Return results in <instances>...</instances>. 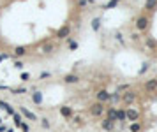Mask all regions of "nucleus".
Returning <instances> with one entry per match:
<instances>
[{
	"mask_svg": "<svg viewBox=\"0 0 157 132\" xmlns=\"http://www.w3.org/2000/svg\"><path fill=\"white\" fill-rule=\"evenodd\" d=\"M90 0H0V62L11 49L25 48L27 58L51 56L62 44L76 49L74 35Z\"/></svg>",
	"mask_w": 157,
	"mask_h": 132,
	"instance_id": "1",
	"label": "nucleus"
},
{
	"mask_svg": "<svg viewBox=\"0 0 157 132\" xmlns=\"http://www.w3.org/2000/svg\"><path fill=\"white\" fill-rule=\"evenodd\" d=\"M127 37L136 48L157 58V0H145Z\"/></svg>",
	"mask_w": 157,
	"mask_h": 132,
	"instance_id": "2",
	"label": "nucleus"
},
{
	"mask_svg": "<svg viewBox=\"0 0 157 132\" xmlns=\"http://www.w3.org/2000/svg\"><path fill=\"white\" fill-rule=\"evenodd\" d=\"M90 113H92L94 116H101V115L104 113V106H102V102H97V104H94V106L90 107Z\"/></svg>",
	"mask_w": 157,
	"mask_h": 132,
	"instance_id": "3",
	"label": "nucleus"
},
{
	"mask_svg": "<svg viewBox=\"0 0 157 132\" xmlns=\"http://www.w3.org/2000/svg\"><path fill=\"white\" fill-rule=\"evenodd\" d=\"M157 88V78H154V79H148L145 83V90L146 92H154V90Z\"/></svg>",
	"mask_w": 157,
	"mask_h": 132,
	"instance_id": "4",
	"label": "nucleus"
},
{
	"mask_svg": "<svg viewBox=\"0 0 157 132\" xmlns=\"http://www.w3.org/2000/svg\"><path fill=\"white\" fill-rule=\"evenodd\" d=\"M125 118L131 120V121H136V120L140 118V113H138L136 109H127V113H125Z\"/></svg>",
	"mask_w": 157,
	"mask_h": 132,
	"instance_id": "5",
	"label": "nucleus"
},
{
	"mask_svg": "<svg viewBox=\"0 0 157 132\" xmlns=\"http://www.w3.org/2000/svg\"><path fill=\"white\" fill-rule=\"evenodd\" d=\"M97 100L99 102H106V100H110V94L106 92V90H101V92L97 94Z\"/></svg>",
	"mask_w": 157,
	"mask_h": 132,
	"instance_id": "6",
	"label": "nucleus"
},
{
	"mask_svg": "<svg viewBox=\"0 0 157 132\" xmlns=\"http://www.w3.org/2000/svg\"><path fill=\"white\" fill-rule=\"evenodd\" d=\"M113 127H115V121H113V120L106 118V120L102 121V129H104V130H113Z\"/></svg>",
	"mask_w": 157,
	"mask_h": 132,
	"instance_id": "7",
	"label": "nucleus"
},
{
	"mask_svg": "<svg viewBox=\"0 0 157 132\" xmlns=\"http://www.w3.org/2000/svg\"><path fill=\"white\" fill-rule=\"evenodd\" d=\"M19 111H21V113L25 115V118H28V120H32V121L35 120V115L32 113V111H28L27 107H19Z\"/></svg>",
	"mask_w": 157,
	"mask_h": 132,
	"instance_id": "8",
	"label": "nucleus"
},
{
	"mask_svg": "<svg viewBox=\"0 0 157 132\" xmlns=\"http://www.w3.org/2000/svg\"><path fill=\"white\" fill-rule=\"evenodd\" d=\"M60 113H62V116L69 118V116L72 115V109H71V107H67V106H64V107H60Z\"/></svg>",
	"mask_w": 157,
	"mask_h": 132,
	"instance_id": "9",
	"label": "nucleus"
},
{
	"mask_svg": "<svg viewBox=\"0 0 157 132\" xmlns=\"http://www.w3.org/2000/svg\"><path fill=\"white\" fill-rule=\"evenodd\" d=\"M134 99H136V95H134V92H127V94H125V95H124V102H127V104H129V102H132V100H134Z\"/></svg>",
	"mask_w": 157,
	"mask_h": 132,
	"instance_id": "10",
	"label": "nucleus"
},
{
	"mask_svg": "<svg viewBox=\"0 0 157 132\" xmlns=\"http://www.w3.org/2000/svg\"><path fill=\"white\" fill-rule=\"evenodd\" d=\"M64 81H65V83H78V76L76 74H67Z\"/></svg>",
	"mask_w": 157,
	"mask_h": 132,
	"instance_id": "11",
	"label": "nucleus"
},
{
	"mask_svg": "<svg viewBox=\"0 0 157 132\" xmlns=\"http://www.w3.org/2000/svg\"><path fill=\"white\" fill-rule=\"evenodd\" d=\"M32 100L35 104H41V100H43V95H41V92H35V94H32Z\"/></svg>",
	"mask_w": 157,
	"mask_h": 132,
	"instance_id": "12",
	"label": "nucleus"
},
{
	"mask_svg": "<svg viewBox=\"0 0 157 132\" xmlns=\"http://www.w3.org/2000/svg\"><path fill=\"white\" fill-rule=\"evenodd\" d=\"M13 118H14V123H16L18 127L21 125V121H23V120H21V116H19V113H13Z\"/></svg>",
	"mask_w": 157,
	"mask_h": 132,
	"instance_id": "13",
	"label": "nucleus"
},
{
	"mask_svg": "<svg viewBox=\"0 0 157 132\" xmlns=\"http://www.w3.org/2000/svg\"><path fill=\"white\" fill-rule=\"evenodd\" d=\"M108 118L113 120V121L117 120V109H110V111H108Z\"/></svg>",
	"mask_w": 157,
	"mask_h": 132,
	"instance_id": "14",
	"label": "nucleus"
},
{
	"mask_svg": "<svg viewBox=\"0 0 157 132\" xmlns=\"http://www.w3.org/2000/svg\"><path fill=\"white\" fill-rule=\"evenodd\" d=\"M117 120L125 121V111H117Z\"/></svg>",
	"mask_w": 157,
	"mask_h": 132,
	"instance_id": "15",
	"label": "nucleus"
},
{
	"mask_svg": "<svg viewBox=\"0 0 157 132\" xmlns=\"http://www.w3.org/2000/svg\"><path fill=\"white\" fill-rule=\"evenodd\" d=\"M131 132H140V123H136V121H134V123L131 125Z\"/></svg>",
	"mask_w": 157,
	"mask_h": 132,
	"instance_id": "16",
	"label": "nucleus"
},
{
	"mask_svg": "<svg viewBox=\"0 0 157 132\" xmlns=\"http://www.w3.org/2000/svg\"><path fill=\"white\" fill-rule=\"evenodd\" d=\"M110 99L113 100V102H118V100H120V95H118V92H117V94H113V95H110Z\"/></svg>",
	"mask_w": 157,
	"mask_h": 132,
	"instance_id": "17",
	"label": "nucleus"
},
{
	"mask_svg": "<svg viewBox=\"0 0 157 132\" xmlns=\"http://www.w3.org/2000/svg\"><path fill=\"white\" fill-rule=\"evenodd\" d=\"M41 125H43V129H49V120H43V121H41Z\"/></svg>",
	"mask_w": 157,
	"mask_h": 132,
	"instance_id": "18",
	"label": "nucleus"
},
{
	"mask_svg": "<svg viewBox=\"0 0 157 132\" xmlns=\"http://www.w3.org/2000/svg\"><path fill=\"white\" fill-rule=\"evenodd\" d=\"M74 123H78V125H81V123H83V120H81L80 116H74Z\"/></svg>",
	"mask_w": 157,
	"mask_h": 132,
	"instance_id": "19",
	"label": "nucleus"
},
{
	"mask_svg": "<svg viewBox=\"0 0 157 132\" xmlns=\"http://www.w3.org/2000/svg\"><path fill=\"white\" fill-rule=\"evenodd\" d=\"M117 2H120V0H113V2H111V5H113V4H117Z\"/></svg>",
	"mask_w": 157,
	"mask_h": 132,
	"instance_id": "20",
	"label": "nucleus"
}]
</instances>
